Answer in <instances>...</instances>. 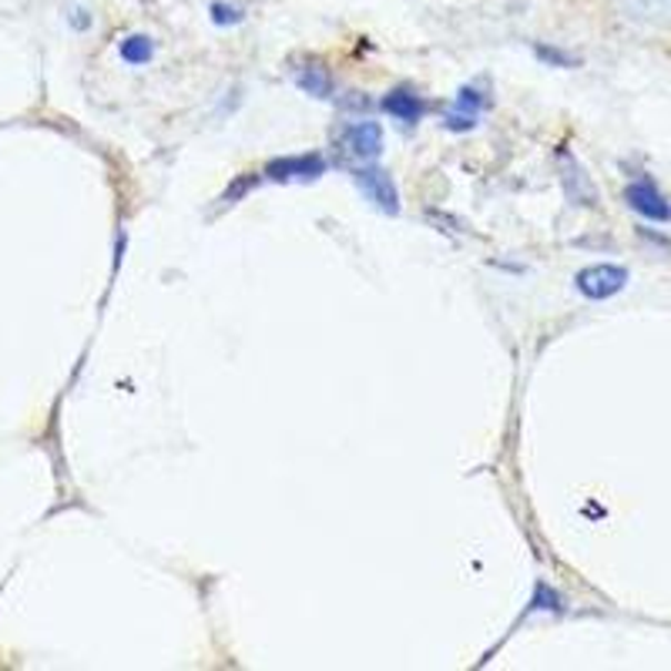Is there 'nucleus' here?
Listing matches in <instances>:
<instances>
[{"mask_svg":"<svg viewBox=\"0 0 671 671\" xmlns=\"http://www.w3.org/2000/svg\"><path fill=\"white\" fill-rule=\"evenodd\" d=\"M349 175H353V182H356V189L363 192L366 202H373L383 215H399V189H396V182H393V175L386 169L369 162V165L349 169Z\"/></svg>","mask_w":671,"mask_h":671,"instance_id":"obj_1","label":"nucleus"},{"mask_svg":"<svg viewBox=\"0 0 671 671\" xmlns=\"http://www.w3.org/2000/svg\"><path fill=\"white\" fill-rule=\"evenodd\" d=\"M628 268L624 265H614V262H598V265H588V268H581V273L575 276V286H578V293L584 296V299H594V303H601V299H611V296H618L624 286H628Z\"/></svg>","mask_w":671,"mask_h":671,"instance_id":"obj_2","label":"nucleus"},{"mask_svg":"<svg viewBox=\"0 0 671 671\" xmlns=\"http://www.w3.org/2000/svg\"><path fill=\"white\" fill-rule=\"evenodd\" d=\"M339 152L343 159H353L359 165H369L383 155V128L376 121H353L339 131Z\"/></svg>","mask_w":671,"mask_h":671,"instance_id":"obj_3","label":"nucleus"},{"mask_svg":"<svg viewBox=\"0 0 671 671\" xmlns=\"http://www.w3.org/2000/svg\"><path fill=\"white\" fill-rule=\"evenodd\" d=\"M487 101H490L487 81H470V84H464V88L457 91V98H454V108L444 114V128H447V131H457V134L474 131L477 121H480V114H484V108H487Z\"/></svg>","mask_w":671,"mask_h":671,"instance_id":"obj_4","label":"nucleus"},{"mask_svg":"<svg viewBox=\"0 0 671 671\" xmlns=\"http://www.w3.org/2000/svg\"><path fill=\"white\" fill-rule=\"evenodd\" d=\"M326 159L319 155V152H303V155H286V159H273L265 165V179L268 182H279V185H286V182H316V179H323L326 175Z\"/></svg>","mask_w":671,"mask_h":671,"instance_id":"obj_5","label":"nucleus"},{"mask_svg":"<svg viewBox=\"0 0 671 671\" xmlns=\"http://www.w3.org/2000/svg\"><path fill=\"white\" fill-rule=\"evenodd\" d=\"M624 202L628 209H634L638 215H644L648 222H668L671 218V205L664 202V195L658 192V185L651 179H638L624 189Z\"/></svg>","mask_w":671,"mask_h":671,"instance_id":"obj_6","label":"nucleus"},{"mask_svg":"<svg viewBox=\"0 0 671 671\" xmlns=\"http://www.w3.org/2000/svg\"><path fill=\"white\" fill-rule=\"evenodd\" d=\"M558 162H561V185H565V195H568L575 205L594 209V205H598V189H594V182L588 179L584 165H581L571 152H561Z\"/></svg>","mask_w":671,"mask_h":671,"instance_id":"obj_7","label":"nucleus"},{"mask_svg":"<svg viewBox=\"0 0 671 671\" xmlns=\"http://www.w3.org/2000/svg\"><path fill=\"white\" fill-rule=\"evenodd\" d=\"M383 111L393 114V121L414 128V124L424 121L427 104H424V98H420L417 91H410V88H389V91L383 94Z\"/></svg>","mask_w":671,"mask_h":671,"instance_id":"obj_8","label":"nucleus"},{"mask_svg":"<svg viewBox=\"0 0 671 671\" xmlns=\"http://www.w3.org/2000/svg\"><path fill=\"white\" fill-rule=\"evenodd\" d=\"M293 81L303 94L316 98V101H329L336 94V81L329 74V68H323L319 61H303L293 68Z\"/></svg>","mask_w":671,"mask_h":671,"instance_id":"obj_9","label":"nucleus"},{"mask_svg":"<svg viewBox=\"0 0 671 671\" xmlns=\"http://www.w3.org/2000/svg\"><path fill=\"white\" fill-rule=\"evenodd\" d=\"M121 61L124 64H131V68H145L152 58H155V41L149 38V34H131V38H124L121 41Z\"/></svg>","mask_w":671,"mask_h":671,"instance_id":"obj_10","label":"nucleus"},{"mask_svg":"<svg viewBox=\"0 0 671 671\" xmlns=\"http://www.w3.org/2000/svg\"><path fill=\"white\" fill-rule=\"evenodd\" d=\"M242 18H245V11L235 8V4H225V0H215V4H212V24H218V28L242 24Z\"/></svg>","mask_w":671,"mask_h":671,"instance_id":"obj_11","label":"nucleus"},{"mask_svg":"<svg viewBox=\"0 0 671 671\" xmlns=\"http://www.w3.org/2000/svg\"><path fill=\"white\" fill-rule=\"evenodd\" d=\"M537 58H545V61H551V64H565V68H575V64H578V61L568 58L565 51H558V48H545V44H537Z\"/></svg>","mask_w":671,"mask_h":671,"instance_id":"obj_12","label":"nucleus"}]
</instances>
